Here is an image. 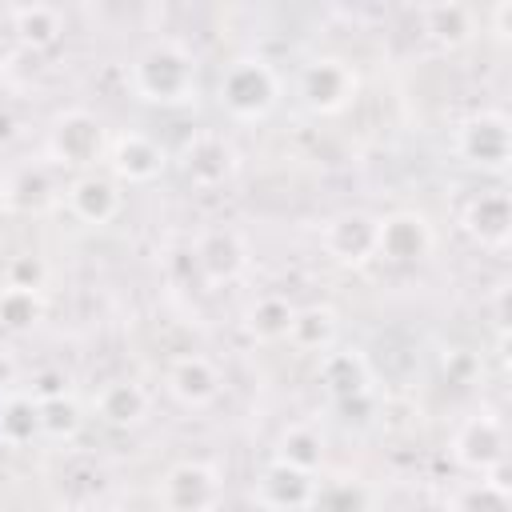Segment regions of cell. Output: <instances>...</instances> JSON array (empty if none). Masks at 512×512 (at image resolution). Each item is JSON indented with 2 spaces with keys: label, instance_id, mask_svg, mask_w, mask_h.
<instances>
[{
  "label": "cell",
  "instance_id": "31",
  "mask_svg": "<svg viewBox=\"0 0 512 512\" xmlns=\"http://www.w3.org/2000/svg\"><path fill=\"white\" fill-rule=\"evenodd\" d=\"M64 392H68V376H64L60 368L36 372V380H32V396H36V404H44V400H60Z\"/></svg>",
  "mask_w": 512,
  "mask_h": 512
},
{
  "label": "cell",
  "instance_id": "17",
  "mask_svg": "<svg viewBox=\"0 0 512 512\" xmlns=\"http://www.w3.org/2000/svg\"><path fill=\"white\" fill-rule=\"evenodd\" d=\"M416 16L424 24V36L444 48H460L476 32V8L468 4H424Z\"/></svg>",
  "mask_w": 512,
  "mask_h": 512
},
{
  "label": "cell",
  "instance_id": "11",
  "mask_svg": "<svg viewBox=\"0 0 512 512\" xmlns=\"http://www.w3.org/2000/svg\"><path fill=\"white\" fill-rule=\"evenodd\" d=\"M108 164H112V172H116L120 180H128V184H148V180H156V176L164 172L168 152H164L152 136H144V132H120V136L112 140Z\"/></svg>",
  "mask_w": 512,
  "mask_h": 512
},
{
  "label": "cell",
  "instance_id": "24",
  "mask_svg": "<svg viewBox=\"0 0 512 512\" xmlns=\"http://www.w3.org/2000/svg\"><path fill=\"white\" fill-rule=\"evenodd\" d=\"M292 312H296V308H292L284 296H260V300L248 308V328H252L256 340L276 344V340L288 336V328H292Z\"/></svg>",
  "mask_w": 512,
  "mask_h": 512
},
{
  "label": "cell",
  "instance_id": "25",
  "mask_svg": "<svg viewBox=\"0 0 512 512\" xmlns=\"http://www.w3.org/2000/svg\"><path fill=\"white\" fill-rule=\"evenodd\" d=\"M40 432V404L32 396H12L0 404V440L20 448Z\"/></svg>",
  "mask_w": 512,
  "mask_h": 512
},
{
  "label": "cell",
  "instance_id": "18",
  "mask_svg": "<svg viewBox=\"0 0 512 512\" xmlns=\"http://www.w3.org/2000/svg\"><path fill=\"white\" fill-rule=\"evenodd\" d=\"M464 224H468V232H472L484 248H504V240H508V224H512V216H508V196H504L500 188L480 192V196L468 204Z\"/></svg>",
  "mask_w": 512,
  "mask_h": 512
},
{
  "label": "cell",
  "instance_id": "32",
  "mask_svg": "<svg viewBox=\"0 0 512 512\" xmlns=\"http://www.w3.org/2000/svg\"><path fill=\"white\" fill-rule=\"evenodd\" d=\"M444 372H448L452 384H468V380L476 376V356L464 352V348H452L448 360H444Z\"/></svg>",
  "mask_w": 512,
  "mask_h": 512
},
{
  "label": "cell",
  "instance_id": "3",
  "mask_svg": "<svg viewBox=\"0 0 512 512\" xmlns=\"http://www.w3.org/2000/svg\"><path fill=\"white\" fill-rule=\"evenodd\" d=\"M100 152H104V124L92 112L72 108V112L52 120V128H48V156L56 164L88 168V164L100 160Z\"/></svg>",
  "mask_w": 512,
  "mask_h": 512
},
{
  "label": "cell",
  "instance_id": "8",
  "mask_svg": "<svg viewBox=\"0 0 512 512\" xmlns=\"http://www.w3.org/2000/svg\"><path fill=\"white\" fill-rule=\"evenodd\" d=\"M452 456H456L468 472H480V476L496 472V468L504 464V428H500V420L488 416V412L464 420V428H460L456 440H452Z\"/></svg>",
  "mask_w": 512,
  "mask_h": 512
},
{
  "label": "cell",
  "instance_id": "34",
  "mask_svg": "<svg viewBox=\"0 0 512 512\" xmlns=\"http://www.w3.org/2000/svg\"><path fill=\"white\" fill-rule=\"evenodd\" d=\"M4 60H8V44H4V36H0V68H4Z\"/></svg>",
  "mask_w": 512,
  "mask_h": 512
},
{
  "label": "cell",
  "instance_id": "1",
  "mask_svg": "<svg viewBox=\"0 0 512 512\" xmlns=\"http://www.w3.org/2000/svg\"><path fill=\"white\" fill-rule=\"evenodd\" d=\"M132 92L144 104H160V108H180V104L196 100L200 64H196L192 48H184L172 36L140 48L132 60Z\"/></svg>",
  "mask_w": 512,
  "mask_h": 512
},
{
  "label": "cell",
  "instance_id": "22",
  "mask_svg": "<svg viewBox=\"0 0 512 512\" xmlns=\"http://www.w3.org/2000/svg\"><path fill=\"white\" fill-rule=\"evenodd\" d=\"M336 336V312L324 308V304H312V308H296L292 312V328H288V340L304 352H324Z\"/></svg>",
  "mask_w": 512,
  "mask_h": 512
},
{
  "label": "cell",
  "instance_id": "6",
  "mask_svg": "<svg viewBox=\"0 0 512 512\" xmlns=\"http://www.w3.org/2000/svg\"><path fill=\"white\" fill-rule=\"evenodd\" d=\"M356 92V76L336 56H316L300 68V96L312 112H340Z\"/></svg>",
  "mask_w": 512,
  "mask_h": 512
},
{
  "label": "cell",
  "instance_id": "33",
  "mask_svg": "<svg viewBox=\"0 0 512 512\" xmlns=\"http://www.w3.org/2000/svg\"><path fill=\"white\" fill-rule=\"evenodd\" d=\"M12 132H16V120H12V112H4V108H0V144H8V140H12Z\"/></svg>",
  "mask_w": 512,
  "mask_h": 512
},
{
  "label": "cell",
  "instance_id": "10",
  "mask_svg": "<svg viewBox=\"0 0 512 512\" xmlns=\"http://www.w3.org/2000/svg\"><path fill=\"white\" fill-rule=\"evenodd\" d=\"M324 252L340 264H364L376 256V220L368 212H340L324 224Z\"/></svg>",
  "mask_w": 512,
  "mask_h": 512
},
{
  "label": "cell",
  "instance_id": "27",
  "mask_svg": "<svg viewBox=\"0 0 512 512\" xmlns=\"http://www.w3.org/2000/svg\"><path fill=\"white\" fill-rule=\"evenodd\" d=\"M40 320V296L24 288H4L0 292V328L8 332H28Z\"/></svg>",
  "mask_w": 512,
  "mask_h": 512
},
{
  "label": "cell",
  "instance_id": "13",
  "mask_svg": "<svg viewBox=\"0 0 512 512\" xmlns=\"http://www.w3.org/2000/svg\"><path fill=\"white\" fill-rule=\"evenodd\" d=\"M196 264L212 284H228L244 272L248 264V248L232 228H208L196 240Z\"/></svg>",
  "mask_w": 512,
  "mask_h": 512
},
{
  "label": "cell",
  "instance_id": "16",
  "mask_svg": "<svg viewBox=\"0 0 512 512\" xmlns=\"http://www.w3.org/2000/svg\"><path fill=\"white\" fill-rule=\"evenodd\" d=\"M96 416L108 428H136L148 416V392L136 380H108L96 392Z\"/></svg>",
  "mask_w": 512,
  "mask_h": 512
},
{
  "label": "cell",
  "instance_id": "2",
  "mask_svg": "<svg viewBox=\"0 0 512 512\" xmlns=\"http://www.w3.org/2000/svg\"><path fill=\"white\" fill-rule=\"evenodd\" d=\"M220 108L232 116V120H264L272 108H276V96H280V80L272 72L268 60L260 56H240L224 68L220 76Z\"/></svg>",
  "mask_w": 512,
  "mask_h": 512
},
{
  "label": "cell",
  "instance_id": "26",
  "mask_svg": "<svg viewBox=\"0 0 512 512\" xmlns=\"http://www.w3.org/2000/svg\"><path fill=\"white\" fill-rule=\"evenodd\" d=\"M312 512H368V492L352 480H336V484H316L312 492Z\"/></svg>",
  "mask_w": 512,
  "mask_h": 512
},
{
  "label": "cell",
  "instance_id": "30",
  "mask_svg": "<svg viewBox=\"0 0 512 512\" xmlns=\"http://www.w3.org/2000/svg\"><path fill=\"white\" fill-rule=\"evenodd\" d=\"M44 276H48V268H44V260L40 256H12L8 260V288H24V292H36L40 284H44Z\"/></svg>",
  "mask_w": 512,
  "mask_h": 512
},
{
  "label": "cell",
  "instance_id": "4",
  "mask_svg": "<svg viewBox=\"0 0 512 512\" xmlns=\"http://www.w3.org/2000/svg\"><path fill=\"white\" fill-rule=\"evenodd\" d=\"M236 164L240 160H236L232 140L224 132H212V128L192 132L184 140V148H180V172L196 188H220V184H228L236 176Z\"/></svg>",
  "mask_w": 512,
  "mask_h": 512
},
{
  "label": "cell",
  "instance_id": "15",
  "mask_svg": "<svg viewBox=\"0 0 512 512\" xmlns=\"http://www.w3.org/2000/svg\"><path fill=\"white\" fill-rule=\"evenodd\" d=\"M68 208L76 220L84 224H108L120 212V188L112 176L104 172H84L80 180H72L68 188Z\"/></svg>",
  "mask_w": 512,
  "mask_h": 512
},
{
  "label": "cell",
  "instance_id": "9",
  "mask_svg": "<svg viewBox=\"0 0 512 512\" xmlns=\"http://www.w3.org/2000/svg\"><path fill=\"white\" fill-rule=\"evenodd\" d=\"M456 152L476 168L500 172L504 160H508V120H504V112H480L468 124H460Z\"/></svg>",
  "mask_w": 512,
  "mask_h": 512
},
{
  "label": "cell",
  "instance_id": "5",
  "mask_svg": "<svg viewBox=\"0 0 512 512\" xmlns=\"http://www.w3.org/2000/svg\"><path fill=\"white\" fill-rule=\"evenodd\" d=\"M160 504L168 512H216L220 476L200 460H180L160 480Z\"/></svg>",
  "mask_w": 512,
  "mask_h": 512
},
{
  "label": "cell",
  "instance_id": "14",
  "mask_svg": "<svg viewBox=\"0 0 512 512\" xmlns=\"http://www.w3.org/2000/svg\"><path fill=\"white\" fill-rule=\"evenodd\" d=\"M312 492H316V480L308 472H296L280 460H272L260 480H256V496L264 508L272 512H296V508H308L312 504Z\"/></svg>",
  "mask_w": 512,
  "mask_h": 512
},
{
  "label": "cell",
  "instance_id": "7",
  "mask_svg": "<svg viewBox=\"0 0 512 512\" xmlns=\"http://www.w3.org/2000/svg\"><path fill=\"white\" fill-rule=\"evenodd\" d=\"M432 252V228L416 212H392L376 220V256L388 264H416Z\"/></svg>",
  "mask_w": 512,
  "mask_h": 512
},
{
  "label": "cell",
  "instance_id": "20",
  "mask_svg": "<svg viewBox=\"0 0 512 512\" xmlns=\"http://www.w3.org/2000/svg\"><path fill=\"white\" fill-rule=\"evenodd\" d=\"M320 380L340 404H352V400L368 396V368L356 352H328L324 364H320Z\"/></svg>",
  "mask_w": 512,
  "mask_h": 512
},
{
  "label": "cell",
  "instance_id": "19",
  "mask_svg": "<svg viewBox=\"0 0 512 512\" xmlns=\"http://www.w3.org/2000/svg\"><path fill=\"white\" fill-rule=\"evenodd\" d=\"M8 24L20 44L28 48H52L64 36V16L52 4H20L8 12Z\"/></svg>",
  "mask_w": 512,
  "mask_h": 512
},
{
  "label": "cell",
  "instance_id": "23",
  "mask_svg": "<svg viewBox=\"0 0 512 512\" xmlns=\"http://www.w3.org/2000/svg\"><path fill=\"white\" fill-rule=\"evenodd\" d=\"M48 200H52V180L44 168H20L4 184V204L16 212H40Z\"/></svg>",
  "mask_w": 512,
  "mask_h": 512
},
{
  "label": "cell",
  "instance_id": "12",
  "mask_svg": "<svg viewBox=\"0 0 512 512\" xmlns=\"http://www.w3.org/2000/svg\"><path fill=\"white\" fill-rule=\"evenodd\" d=\"M168 392L184 408H208L220 396V368L208 356L188 352V356L168 364Z\"/></svg>",
  "mask_w": 512,
  "mask_h": 512
},
{
  "label": "cell",
  "instance_id": "29",
  "mask_svg": "<svg viewBox=\"0 0 512 512\" xmlns=\"http://www.w3.org/2000/svg\"><path fill=\"white\" fill-rule=\"evenodd\" d=\"M80 428V408L68 400V396H60V400H44L40 404V432H48V436H72Z\"/></svg>",
  "mask_w": 512,
  "mask_h": 512
},
{
  "label": "cell",
  "instance_id": "21",
  "mask_svg": "<svg viewBox=\"0 0 512 512\" xmlns=\"http://www.w3.org/2000/svg\"><path fill=\"white\" fill-rule=\"evenodd\" d=\"M276 460L288 464V468H296V472H308V476H312V472L324 464V436L312 432L308 424H292V428L276 440Z\"/></svg>",
  "mask_w": 512,
  "mask_h": 512
},
{
  "label": "cell",
  "instance_id": "28",
  "mask_svg": "<svg viewBox=\"0 0 512 512\" xmlns=\"http://www.w3.org/2000/svg\"><path fill=\"white\" fill-rule=\"evenodd\" d=\"M452 512H508V488L500 480L484 476L480 484H472V488L460 492V500H456Z\"/></svg>",
  "mask_w": 512,
  "mask_h": 512
}]
</instances>
